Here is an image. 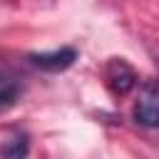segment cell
<instances>
[{"label":"cell","instance_id":"obj_1","mask_svg":"<svg viewBox=\"0 0 159 159\" xmlns=\"http://www.w3.org/2000/svg\"><path fill=\"white\" fill-rule=\"evenodd\" d=\"M134 119L142 127H159V80H144L139 87Z\"/></svg>","mask_w":159,"mask_h":159},{"label":"cell","instance_id":"obj_2","mask_svg":"<svg viewBox=\"0 0 159 159\" xmlns=\"http://www.w3.org/2000/svg\"><path fill=\"white\" fill-rule=\"evenodd\" d=\"M104 82L112 89V94L124 97V94H129L137 87V72L122 57H112L107 62V67H104Z\"/></svg>","mask_w":159,"mask_h":159},{"label":"cell","instance_id":"obj_3","mask_svg":"<svg viewBox=\"0 0 159 159\" xmlns=\"http://www.w3.org/2000/svg\"><path fill=\"white\" fill-rule=\"evenodd\" d=\"M27 60L32 67H37L42 72H65L77 62V50L75 47H57L50 52H30Z\"/></svg>","mask_w":159,"mask_h":159},{"label":"cell","instance_id":"obj_6","mask_svg":"<svg viewBox=\"0 0 159 159\" xmlns=\"http://www.w3.org/2000/svg\"><path fill=\"white\" fill-rule=\"evenodd\" d=\"M10 75V70H7V65L0 60V84H5V77Z\"/></svg>","mask_w":159,"mask_h":159},{"label":"cell","instance_id":"obj_5","mask_svg":"<svg viewBox=\"0 0 159 159\" xmlns=\"http://www.w3.org/2000/svg\"><path fill=\"white\" fill-rule=\"evenodd\" d=\"M17 99H20V84L17 82L0 84V114L7 112V109H12L17 104Z\"/></svg>","mask_w":159,"mask_h":159},{"label":"cell","instance_id":"obj_4","mask_svg":"<svg viewBox=\"0 0 159 159\" xmlns=\"http://www.w3.org/2000/svg\"><path fill=\"white\" fill-rule=\"evenodd\" d=\"M30 152V137L25 132H15L0 144V159H27Z\"/></svg>","mask_w":159,"mask_h":159}]
</instances>
